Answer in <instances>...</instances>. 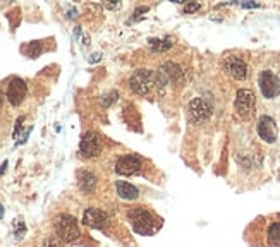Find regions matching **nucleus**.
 Segmentation results:
<instances>
[{
	"label": "nucleus",
	"mask_w": 280,
	"mask_h": 247,
	"mask_svg": "<svg viewBox=\"0 0 280 247\" xmlns=\"http://www.w3.org/2000/svg\"><path fill=\"white\" fill-rule=\"evenodd\" d=\"M256 132H258L260 139L268 142V144L275 142L277 134H279L277 122H275V119L270 117V115H262V117L258 119V124H256Z\"/></svg>",
	"instance_id": "obj_12"
},
{
	"label": "nucleus",
	"mask_w": 280,
	"mask_h": 247,
	"mask_svg": "<svg viewBox=\"0 0 280 247\" xmlns=\"http://www.w3.org/2000/svg\"><path fill=\"white\" fill-rule=\"evenodd\" d=\"M115 191H117V196L120 199H126V201H136L139 198V191L138 187L126 180H117L115 182Z\"/></svg>",
	"instance_id": "obj_16"
},
{
	"label": "nucleus",
	"mask_w": 280,
	"mask_h": 247,
	"mask_svg": "<svg viewBox=\"0 0 280 247\" xmlns=\"http://www.w3.org/2000/svg\"><path fill=\"white\" fill-rule=\"evenodd\" d=\"M241 5L246 7V9H248V7H250V9H251V7H258V3H255V2H243V3H241Z\"/></svg>",
	"instance_id": "obj_23"
},
{
	"label": "nucleus",
	"mask_w": 280,
	"mask_h": 247,
	"mask_svg": "<svg viewBox=\"0 0 280 247\" xmlns=\"http://www.w3.org/2000/svg\"><path fill=\"white\" fill-rule=\"evenodd\" d=\"M189 121L193 124H203L207 122L213 114V105L205 98H193L188 107Z\"/></svg>",
	"instance_id": "obj_8"
},
{
	"label": "nucleus",
	"mask_w": 280,
	"mask_h": 247,
	"mask_svg": "<svg viewBox=\"0 0 280 247\" xmlns=\"http://www.w3.org/2000/svg\"><path fill=\"white\" fill-rule=\"evenodd\" d=\"M224 69L232 79L236 81H246L248 74H250V69H248V64L243 57L239 55H229L224 59Z\"/></svg>",
	"instance_id": "obj_9"
},
{
	"label": "nucleus",
	"mask_w": 280,
	"mask_h": 247,
	"mask_svg": "<svg viewBox=\"0 0 280 247\" xmlns=\"http://www.w3.org/2000/svg\"><path fill=\"white\" fill-rule=\"evenodd\" d=\"M129 88L139 96L150 95V91L155 88V74L150 69H136L129 77Z\"/></svg>",
	"instance_id": "obj_3"
},
{
	"label": "nucleus",
	"mask_w": 280,
	"mask_h": 247,
	"mask_svg": "<svg viewBox=\"0 0 280 247\" xmlns=\"http://www.w3.org/2000/svg\"><path fill=\"white\" fill-rule=\"evenodd\" d=\"M234 110L237 114V117L243 119V121H248L255 115L256 110V96L251 90H239L236 93V100H234Z\"/></svg>",
	"instance_id": "obj_4"
},
{
	"label": "nucleus",
	"mask_w": 280,
	"mask_h": 247,
	"mask_svg": "<svg viewBox=\"0 0 280 247\" xmlns=\"http://www.w3.org/2000/svg\"><path fill=\"white\" fill-rule=\"evenodd\" d=\"M41 247H59V246H57L55 239L48 237V239H45V241H43V246H41Z\"/></svg>",
	"instance_id": "obj_22"
},
{
	"label": "nucleus",
	"mask_w": 280,
	"mask_h": 247,
	"mask_svg": "<svg viewBox=\"0 0 280 247\" xmlns=\"http://www.w3.org/2000/svg\"><path fill=\"white\" fill-rule=\"evenodd\" d=\"M24 232H26L24 222L22 220H15V235H17V239H21L24 235Z\"/></svg>",
	"instance_id": "obj_20"
},
{
	"label": "nucleus",
	"mask_w": 280,
	"mask_h": 247,
	"mask_svg": "<svg viewBox=\"0 0 280 247\" xmlns=\"http://www.w3.org/2000/svg\"><path fill=\"white\" fill-rule=\"evenodd\" d=\"M77 184H79L81 191L86 192V194H91V192L95 191L96 184H98V179H96L95 173L89 172V170H81V172L77 173Z\"/></svg>",
	"instance_id": "obj_15"
},
{
	"label": "nucleus",
	"mask_w": 280,
	"mask_h": 247,
	"mask_svg": "<svg viewBox=\"0 0 280 247\" xmlns=\"http://www.w3.org/2000/svg\"><path fill=\"white\" fill-rule=\"evenodd\" d=\"M143 168H145V160H143L139 154H134V153L122 154V156H119L117 161H115V173L124 175V177L138 175Z\"/></svg>",
	"instance_id": "obj_6"
},
{
	"label": "nucleus",
	"mask_w": 280,
	"mask_h": 247,
	"mask_svg": "<svg viewBox=\"0 0 280 247\" xmlns=\"http://www.w3.org/2000/svg\"><path fill=\"white\" fill-rule=\"evenodd\" d=\"M150 48L153 50L155 53H163L169 48H172V40H150Z\"/></svg>",
	"instance_id": "obj_17"
},
{
	"label": "nucleus",
	"mask_w": 280,
	"mask_h": 247,
	"mask_svg": "<svg viewBox=\"0 0 280 247\" xmlns=\"http://www.w3.org/2000/svg\"><path fill=\"white\" fill-rule=\"evenodd\" d=\"M108 215L105 213L103 210L95 206H89L84 210L83 213V223L89 229H95V230H105L108 227Z\"/></svg>",
	"instance_id": "obj_11"
},
{
	"label": "nucleus",
	"mask_w": 280,
	"mask_h": 247,
	"mask_svg": "<svg viewBox=\"0 0 280 247\" xmlns=\"http://www.w3.org/2000/svg\"><path fill=\"white\" fill-rule=\"evenodd\" d=\"M127 218L133 225V230L141 235H150L158 229V220L150 210L143 206H136L127 211Z\"/></svg>",
	"instance_id": "obj_2"
},
{
	"label": "nucleus",
	"mask_w": 280,
	"mask_h": 247,
	"mask_svg": "<svg viewBox=\"0 0 280 247\" xmlns=\"http://www.w3.org/2000/svg\"><path fill=\"white\" fill-rule=\"evenodd\" d=\"M26 95H28V86H26L24 81L21 77H12L9 81V84H7V93H5L7 102L12 107H19L24 102Z\"/></svg>",
	"instance_id": "obj_10"
},
{
	"label": "nucleus",
	"mask_w": 280,
	"mask_h": 247,
	"mask_svg": "<svg viewBox=\"0 0 280 247\" xmlns=\"http://www.w3.org/2000/svg\"><path fill=\"white\" fill-rule=\"evenodd\" d=\"M53 229H55L57 237L65 244H72L81 237L79 222L69 213H60L53 218Z\"/></svg>",
	"instance_id": "obj_1"
},
{
	"label": "nucleus",
	"mask_w": 280,
	"mask_h": 247,
	"mask_svg": "<svg viewBox=\"0 0 280 247\" xmlns=\"http://www.w3.org/2000/svg\"><path fill=\"white\" fill-rule=\"evenodd\" d=\"M158 71H162V74L167 77L169 84H181L184 83V71L181 65H177L176 62H165Z\"/></svg>",
	"instance_id": "obj_13"
},
{
	"label": "nucleus",
	"mask_w": 280,
	"mask_h": 247,
	"mask_svg": "<svg viewBox=\"0 0 280 247\" xmlns=\"http://www.w3.org/2000/svg\"><path fill=\"white\" fill-rule=\"evenodd\" d=\"M201 9V5L200 3H196V2H188L184 5V12L186 14H193V12H196V10H200Z\"/></svg>",
	"instance_id": "obj_21"
},
{
	"label": "nucleus",
	"mask_w": 280,
	"mask_h": 247,
	"mask_svg": "<svg viewBox=\"0 0 280 247\" xmlns=\"http://www.w3.org/2000/svg\"><path fill=\"white\" fill-rule=\"evenodd\" d=\"M258 88L262 96L267 100H274L280 96V77L272 69H265L258 76Z\"/></svg>",
	"instance_id": "obj_5"
},
{
	"label": "nucleus",
	"mask_w": 280,
	"mask_h": 247,
	"mask_svg": "<svg viewBox=\"0 0 280 247\" xmlns=\"http://www.w3.org/2000/svg\"><path fill=\"white\" fill-rule=\"evenodd\" d=\"M5 167H7V161H3L2 167H0V173H3V170H5Z\"/></svg>",
	"instance_id": "obj_24"
},
{
	"label": "nucleus",
	"mask_w": 280,
	"mask_h": 247,
	"mask_svg": "<svg viewBox=\"0 0 280 247\" xmlns=\"http://www.w3.org/2000/svg\"><path fill=\"white\" fill-rule=\"evenodd\" d=\"M0 218H3V208H2V204H0Z\"/></svg>",
	"instance_id": "obj_25"
},
{
	"label": "nucleus",
	"mask_w": 280,
	"mask_h": 247,
	"mask_svg": "<svg viewBox=\"0 0 280 247\" xmlns=\"http://www.w3.org/2000/svg\"><path fill=\"white\" fill-rule=\"evenodd\" d=\"M2 103H3V95H2V91H0V107H2Z\"/></svg>",
	"instance_id": "obj_26"
},
{
	"label": "nucleus",
	"mask_w": 280,
	"mask_h": 247,
	"mask_svg": "<svg viewBox=\"0 0 280 247\" xmlns=\"http://www.w3.org/2000/svg\"><path fill=\"white\" fill-rule=\"evenodd\" d=\"M24 52L28 53V57H31V59H36V57L41 53V46L38 41H34V43H29L28 46H26Z\"/></svg>",
	"instance_id": "obj_18"
},
{
	"label": "nucleus",
	"mask_w": 280,
	"mask_h": 247,
	"mask_svg": "<svg viewBox=\"0 0 280 247\" xmlns=\"http://www.w3.org/2000/svg\"><path fill=\"white\" fill-rule=\"evenodd\" d=\"M265 246L267 247H280V216L272 220L265 227Z\"/></svg>",
	"instance_id": "obj_14"
},
{
	"label": "nucleus",
	"mask_w": 280,
	"mask_h": 247,
	"mask_svg": "<svg viewBox=\"0 0 280 247\" xmlns=\"http://www.w3.org/2000/svg\"><path fill=\"white\" fill-rule=\"evenodd\" d=\"M103 149V139L95 130H88L79 141V153L84 158H96Z\"/></svg>",
	"instance_id": "obj_7"
},
{
	"label": "nucleus",
	"mask_w": 280,
	"mask_h": 247,
	"mask_svg": "<svg viewBox=\"0 0 280 247\" xmlns=\"http://www.w3.org/2000/svg\"><path fill=\"white\" fill-rule=\"evenodd\" d=\"M117 91H110V93H107V95H103L102 96V105L103 107H108V105H112V103L117 100Z\"/></svg>",
	"instance_id": "obj_19"
}]
</instances>
